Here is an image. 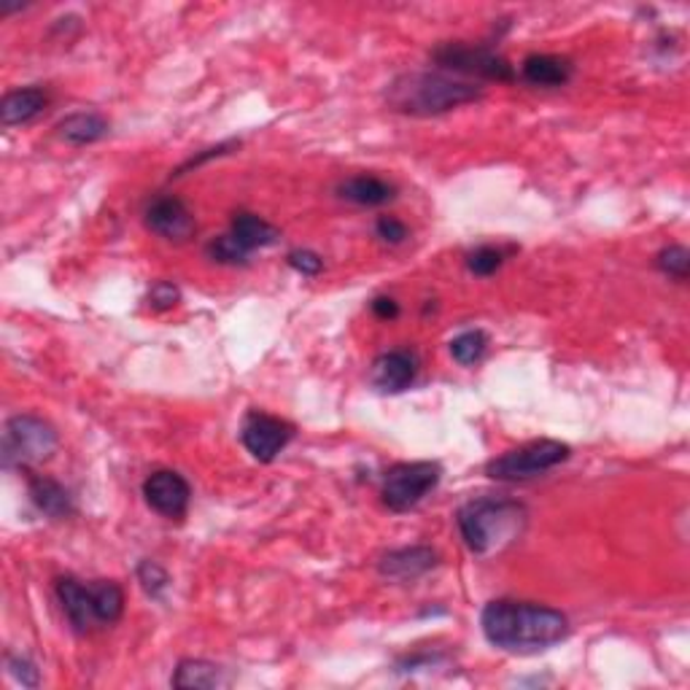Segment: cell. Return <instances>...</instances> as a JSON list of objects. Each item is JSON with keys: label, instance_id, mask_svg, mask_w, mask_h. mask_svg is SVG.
<instances>
[{"label": "cell", "instance_id": "4fadbf2b", "mask_svg": "<svg viewBox=\"0 0 690 690\" xmlns=\"http://www.w3.org/2000/svg\"><path fill=\"white\" fill-rule=\"evenodd\" d=\"M437 550L429 548V545H413V548L389 550L378 562V571H381V577H389V580L413 583L437 567Z\"/></svg>", "mask_w": 690, "mask_h": 690}, {"label": "cell", "instance_id": "cb8c5ba5", "mask_svg": "<svg viewBox=\"0 0 690 690\" xmlns=\"http://www.w3.org/2000/svg\"><path fill=\"white\" fill-rule=\"evenodd\" d=\"M502 265H505V251L496 246H481L467 257V270L472 272V276H481V278L494 276Z\"/></svg>", "mask_w": 690, "mask_h": 690}, {"label": "cell", "instance_id": "44dd1931", "mask_svg": "<svg viewBox=\"0 0 690 690\" xmlns=\"http://www.w3.org/2000/svg\"><path fill=\"white\" fill-rule=\"evenodd\" d=\"M488 351V334L483 329H467L459 338L451 340V357L462 367H472L481 362Z\"/></svg>", "mask_w": 690, "mask_h": 690}, {"label": "cell", "instance_id": "e0dca14e", "mask_svg": "<svg viewBox=\"0 0 690 690\" xmlns=\"http://www.w3.org/2000/svg\"><path fill=\"white\" fill-rule=\"evenodd\" d=\"M47 105H49L47 90H41V86H22V90L9 92V95L0 101V122H3V127L28 124L39 120Z\"/></svg>", "mask_w": 690, "mask_h": 690}, {"label": "cell", "instance_id": "7a4b0ae2", "mask_svg": "<svg viewBox=\"0 0 690 690\" xmlns=\"http://www.w3.org/2000/svg\"><path fill=\"white\" fill-rule=\"evenodd\" d=\"M483 97V86L443 71L402 73L387 86V105L402 116H440Z\"/></svg>", "mask_w": 690, "mask_h": 690}, {"label": "cell", "instance_id": "30bf717a", "mask_svg": "<svg viewBox=\"0 0 690 690\" xmlns=\"http://www.w3.org/2000/svg\"><path fill=\"white\" fill-rule=\"evenodd\" d=\"M143 500L167 521H182L189 509L192 488L176 470H157L143 481Z\"/></svg>", "mask_w": 690, "mask_h": 690}, {"label": "cell", "instance_id": "9a60e30c", "mask_svg": "<svg viewBox=\"0 0 690 690\" xmlns=\"http://www.w3.org/2000/svg\"><path fill=\"white\" fill-rule=\"evenodd\" d=\"M171 686L182 690L229 688L233 686V674L224 667H219V663L205 661V658H184V661H178L176 671H173Z\"/></svg>", "mask_w": 690, "mask_h": 690}, {"label": "cell", "instance_id": "4316f807", "mask_svg": "<svg viewBox=\"0 0 690 690\" xmlns=\"http://www.w3.org/2000/svg\"><path fill=\"white\" fill-rule=\"evenodd\" d=\"M375 235L389 246H400L408 240V224L394 219V216H381L375 224Z\"/></svg>", "mask_w": 690, "mask_h": 690}, {"label": "cell", "instance_id": "9c48e42d", "mask_svg": "<svg viewBox=\"0 0 690 690\" xmlns=\"http://www.w3.org/2000/svg\"><path fill=\"white\" fill-rule=\"evenodd\" d=\"M295 440V426L289 421L278 419V415L262 413V410H251L240 426V443L257 462L270 464L276 462L278 453Z\"/></svg>", "mask_w": 690, "mask_h": 690}, {"label": "cell", "instance_id": "277c9868", "mask_svg": "<svg viewBox=\"0 0 690 690\" xmlns=\"http://www.w3.org/2000/svg\"><path fill=\"white\" fill-rule=\"evenodd\" d=\"M54 590L68 624L79 634L109 629L124 615V590L114 580L82 583L76 577H60Z\"/></svg>", "mask_w": 690, "mask_h": 690}, {"label": "cell", "instance_id": "8fae6325", "mask_svg": "<svg viewBox=\"0 0 690 690\" xmlns=\"http://www.w3.org/2000/svg\"><path fill=\"white\" fill-rule=\"evenodd\" d=\"M143 222L146 227L152 229L154 235H159L163 240H171V244H184L195 235L197 222L192 216L189 205H186L182 197L176 195H159L148 203L146 214H143Z\"/></svg>", "mask_w": 690, "mask_h": 690}, {"label": "cell", "instance_id": "d6986e66", "mask_svg": "<svg viewBox=\"0 0 690 690\" xmlns=\"http://www.w3.org/2000/svg\"><path fill=\"white\" fill-rule=\"evenodd\" d=\"M229 235H233L235 244L244 248L246 254H254L257 248L276 246L278 238H281V233L270 222H265L257 214H246V210L235 214L233 224H229Z\"/></svg>", "mask_w": 690, "mask_h": 690}, {"label": "cell", "instance_id": "8992f818", "mask_svg": "<svg viewBox=\"0 0 690 690\" xmlns=\"http://www.w3.org/2000/svg\"><path fill=\"white\" fill-rule=\"evenodd\" d=\"M432 60L443 73L459 79H483V82H513L515 68L486 43L447 41L432 52Z\"/></svg>", "mask_w": 690, "mask_h": 690}, {"label": "cell", "instance_id": "52a82bcc", "mask_svg": "<svg viewBox=\"0 0 690 690\" xmlns=\"http://www.w3.org/2000/svg\"><path fill=\"white\" fill-rule=\"evenodd\" d=\"M571 456V447L558 440H534L515 451L502 453L486 464V475L500 483H524L545 475Z\"/></svg>", "mask_w": 690, "mask_h": 690}, {"label": "cell", "instance_id": "6da1fadb", "mask_svg": "<svg viewBox=\"0 0 690 690\" xmlns=\"http://www.w3.org/2000/svg\"><path fill=\"white\" fill-rule=\"evenodd\" d=\"M481 629L491 648L509 656H537L569 637V620L562 609L534 601L494 599L483 607Z\"/></svg>", "mask_w": 690, "mask_h": 690}, {"label": "cell", "instance_id": "7402d4cb", "mask_svg": "<svg viewBox=\"0 0 690 690\" xmlns=\"http://www.w3.org/2000/svg\"><path fill=\"white\" fill-rule=\"evenodd\" d=\"M205 254H208V259H214L216 265H227V267L246 265L248 259H251V254H246L244 248L235 244V238L229 233L210 240V244L205 246Z\"/></svg>", "mask_w": 690, "mask_h": 690}, {"label": "cell", "instance_id": "3957f363", "mask_svg": "<svg viewBox=\"0 0 690 690\" xmlns=\"http://www.w3.org/2000/svg\"><path fill=\"white\" fill-rule=\"evenodd\" d=\"M526 507L507 496H481L470 500L456 513L464 545L475 556H494L521 539L526 528Z\"/></svg>", "mask_w": 690, "mask_h": 690}, {"label": "cell", "instance_id": "ac0fdd59", "mask_svg": "<svg viewBox=\"0 0 690 690\" xmlns=\"http://www.w3.org/2000/svg\"><path fill=\"white\" fill-rule=\"evenodd\" d=\"M340 200L362 208H381L397 197V186L378 176H351L338 186Z\"/></svg>", "mask_w": 690, "mask_h": 690}, {"label": "cell", "instance_id": "f1b7e54d", "mask_svg": "<svg viewBox=\"0 0 690 690\" xmlns=\"http://www.w3.org/2000/svg\"><path fill=\"white\" fill-rule=\"evenodd\" d=\"M178 297H182V291H178L176 286L159 281L152 286V291H148V305H152L154 310H171L173 305L178 302Z\"/></svg>", "mask_w": 690, "mask_h": 690}, {"label": "cell", "instance_id": "d4e9b609", "mask_svg": "<svg viewBox=\"0 0 690 690\" xmlns=\"http://www.w3.org/2000/svg\"><path fill=\"white\" fill-rule=\"evenodd\" d=\"M138 583L152 599H163L167 586H171V577L157 562H148L146 558V562L138 564Z\"/></svg>", "mask_w": 690, "mask_h": 690}, {"label": "cell", "instance_id": "484cf974", "mask_svg": "<svg viewBox=\"0 0 690 690\" xmlns=\"http://www.w3.org/2000/svg\"><path fill=\"white\" fill-rule=\"evenodd\" d=\"M6 667H9V674L20 682L22 688H39L41 686V674L35 669V663L24 656H6Z\"/></svg>", "mask_w": 690, "mask_h": 690}, {"label": "cell", "instance_id": "ba28073f", "mask_svg": "<svg viewBox=\"0 0 690 690\" xmlns=\"http://www.w3.org/2000/svg\"><path fill=\"white\" fill-rule=\"evenodd\" d=\"M443 470L434 462H402L394 464L383 477L381 496L383 505L391 513H408V509L419 507L421 502L440 486Z\"/></svg>", "mask_w": 690, "mask_h": 690}, {"label": "cell", "instance_id": "2e32d148", "mask_svg": "<svg viewBox=\"0 0 690 690\" xmlns=\"http://www.w3.org/2000/svg\"><path fill=\"white\" fill-rule=\"evenodd\" d=\"M571 76H575V65L562 54H528L521 65V79L532 86H545V90L569 84Z\"/></svg>", "mask_w": 690, "mask_h": 690}, {"label": "cell", "instance_id": "83f0119b", "mask_svg": "<svg viewBox=\"0 0 690 690\" xmlns=\"http://www.w3.org/2000/svg\"><path fill=\"white\" fill-rule=\"evenodd\" d=\"M289 265L295 267L300 276H308V278L319 276V272L325 270V259H321L316 251H310V248H297V251H291Z\"/></svg>", "mask_w": 690, "mask_h": 690}, {"label": "cell", "instance_id": "4dcf8cb0", "mask_svg": "<svg viewBox=\"0 0 690 690\" xmlns=\"http://www.w3.org/2000/svg\"><path fill=\"white\" fill-rule=\"evenodd\" d=\"M372 313H375L378 319L391 321L400 316V305L391 300V297H375V300H372Z\"/></svg>", "mask_w": 690, "mask_h": 690}, {"label": "cell", "instance_id": "5bb4252c", "mask_svg": "<svg viewBox=\"0 0 690 690\" xmlns=\"http://www.w3.org/2000/svg\"><path fill=\"white\" fill-rule=\"evenodd\" d=\"M24 475H28L30 502H33L41 515H47L52 521H65L76 513L71 491L62 486V483L54 481V477L35 475L33 470H24Z\"/></svg>", "mask_w": 690, "mask_h": 690}, {"label": "cell", "instance_id": "f546056e", "mask_svg": "<svg viewBox=\"0 0 690 690\" xmlns=\"http://www.w3.org/2000/svg\"><path fill=\"white\" fill-rule=\"evenodd\" d=\"M235 146H238V143H235V141H227V143H219V146H216V148H205L200 157H192L189 163L178 167V173H184V171H189V167H197V165L208 163V159H214V157H222V154H227L229 148H235Z\"/></svg>", "mask_w": 690, "mask_h": 690}, {"label": "cell", "instance_id": "ffe728a7", "mask_svg": "<svg viewBox=\"0 0 690 690\" xmlns=\"http://www.w3.org/2000/svg\"><path fill=\"white\" fill-rule=\"evenodd\" d=\"M58 135L71 146H90L109 135V120H103L95 111H79L58 124Z\"/></svg>", "mask_w": 690, "mask_h": 690}, {"label": "cell", "instance_id": "7c38bea8", "mask_svg": "<svg viewBox=\"0 0 690 690\" xmlns=\"http://www.w3.org/2000/svg\"><path fill=\"white\" fill-rule=\"evenodd\" d=\"M419 375V359L410 351H387L372 362L370 381L381 394H402Z\"/></svg>", "mask_w": 690, "mask_h": 690}, {"label": "cell", "instance_id": "5b68a950", "mask_svg": "<svg viewBox=\"0 0 690 690\" xmlns=\"http://www.w3.org/2000/svg\"><path fill=\"white\" fill-rule=\"evenodd\" d=\"M60 437L58 429L49 421L39 419V415H14L6 421L3 426V447H0V459H3V470H30L35 464L52 459L58 451Z\"/></svg>", "mask_w": 690, "mask_h": 690}, {"label": "cell", "instance_id": "603a6c76", "mask_svg": "<svg viewBox=\"0 0 690 690\" xmlns=\"http://www.w3.org/2000/svg\"><path fill=\"white\" fill-rule=\"evenodd\" d=\"M656 265L663 276L674 278V281H686L690 272V251L686 246H667L656 257Z\"/></svg>", "mask_w": 690, "mask_h": 690}]
</instances>
